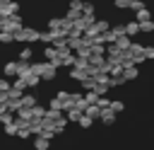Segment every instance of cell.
Here are the masks:
<instances>
[{
    "instance_id": "1",
    "label": "cell",
    "mask_w": 154,
    "mask_h": 150,
    "mask_svg": "<svg viewBox=\"0 0 154 150\" xmlns=\"http://www.w3.org/2000/svg\"><path fill=\"white\" fill-rule=\"evenodd\" d=\"M12 39L14 41H22V44H34V41H38V31L31 29V27H19L12 34Z\"/></svg>"
},
{
    "instance_id": "2",
    "label": "cell",
    "mask_w": 154,
    "mask_h": 150,
    "mask_svg": "<svg viewBox=\"0 0 154 150\" xmlns=\"http://www.w3.org/2000/svg\"><path fill=\"white\" fill-rule=\"evenodd\" d=\"M19 27H22L19 15H7V17H2V19H0V31H10V34H14Z\"/></svg>"
},
{
    "instance_id": "3",
    "label": "cell",
    "mask_w": 154,
    "mask_h": 150,
    "mask_svg": "<svg viewBox=\"0 0 154 150\" xmlns=\"http://www.w3.org/2000/svg\"><path fill=\"white\" fill-rule=\"evenodd\" d=\"M55 75H58V68H55L53 63H48V60H46V63H43V70H41V75H38V77H41V80H53Z\"/></svg>"
},
{
    "instance_id": "4",
    "label": "cell",
    "mask_w": 154,
    "mask_h": 150,
    "mask_svg": "<svg viewBox=\"0 0 154 150\" xmlns=\"http://www.w3.org/2000/svg\"><path fill=\"white\" fill-rule=\"evenodd\" d=\"M120 75H123V80H125V82H130V80H137V75H140V70H137L135 65H125Z\"/></svg>"
},
{
    "instance_id": "5",
    "label": "cell",
    "mask_w": 154,
    "mask_h": 150,
    "mask_svg": "<svg viewBox=\"0 0 154 150\" xmlns=\"http://www.w3.org/2000/svg\"><path fill=\"white\" fill-rule=\"evenodd\" d=\"M99 119H101V123H106V126H111V123L116 121V114H113L111 109H101V111H99Z\"/></svg>"
},
{
    "instance_id": "6",
    "label": "cell",
    "mask_w": 154,
    "mask_h": 150,
    "mask_svg": "<svg viewBox=\"0 0 154 150\" xmlns=\"http://www.w3.org/2000/svg\"><path fill=\"white\" fill-rule=\"evenodd\" d=\"M123 29H125V36H130V39L140 34V24L137 22H128V24H123Z\"/></svg>"
},
{
    "instance_id": "7",
    "label": "cell",
    "mask_w": 154,
    "mask_h": 150,
    "mask_svg": "<svg viewBox=\"0 0 154 150\" xmlns=\"http://www.w3.org/2000/svg\"><path fill=\"white\" fill-rule=\"evenodd\" d=\"M19 106H26V109L36 106V97H34V94H22V97H19Z\"/></svg>"
},
{
    "instance_id": "8",
    "label": "cell",
    "mask_w": 154,
    "mask_h": 150,
    "mask_svg": "<svg viewBox=\"0 0 154 150\" xmlns=\"http://www.w3.org/2000/svg\"><path fill=\"white\" fill-rule=\"evenodd\" d=\"M99 111H101V109H99L96 104H87V109H84V116H89L91 121H96V119H99Z\"/></svg>"
},
{
    "instance_id": "9",
    "label": "cell",
    "mask_w": 154,
    "mask_h": 150,
    "mask_svg": "<svg viewBox=\"0 0 154 150\" xmlns=\"http://www.w3.org/2000/svg\"><path fill=\"white\" fill-rule=\"evenodd\" d=\"M17 77H26L29 75V63H24V60H17V73H14Z\"/></svg>"
},
{
    "instance_id": "10",
    "label": "cell",
    "mask_w": 154,
    "mask_h": 150,
    "mask_svg": "<svg viewBox=\"0 0 154 150\" xmlns=\"http://www.w3.org/2000/svg\"><path fill=\"white\" fill-rule=\"evenodd\" d=\"M70 77H72V80H77V82H82V80L87 77V70H79V68H75V65H72V70H70Z\"/></svg>"
},
{
    "instance_id": "11",
    "label": "cell",
    "mask_w": 154,
    "mask_h": 150,
    "mask_svg": "<svg viewBox=\"0 0 154 150\" xmlns=\"http://www.w3.org/2000/svg\"><path fill=\"white\" fill-rule=\"evenodd\" d=\"M108 90H111V87H108L106 82H94V87H91V92H96L99 97H103V94H106Z\"/></svg>"
},
{
    "instance_id": "12",
    "label": "cell",
    "mask_w": 154,
    "mask_h": 150,
    "mask_svg": "<svg viewBox=\"0 0 154 150\" xmlns=\"http://www.w3.org/2000/svg\"><path fill=\"white\" fill-rule=\"evenodd\" d=\"M34 148H36V150H48V148H51V140H46V138L36 135V140H34Z\"/></svg>"
},
{
    "instance_id": "13",
    "label": "cell",
    "mask_w": 154,
    "mask_h": 150,
    "mask_svg": "<svg viewBox=\"0 0 154 150\" xmlns=\"http://www.w3.org/2000/svg\"><path fill=\"white\" fill-rule=\"evenodd\" d=\"M22 80H24V85H26V87H36V85L41 82V77H38V75H31V73H29L26 77H22Z\"/></svg>"
},
{
    "instance_id": "14",
    "label": "cell",
    "mask_w": 154,
    "mask_h": 150,
    "mask_svg": "<svg viewBox=\"0 0 154 150\" xmlns=\"http://www.w3.org/2000/svg\"><path fill=\"white\" fill-rule=\"evenodd\" d=\"M108 109H111L113 114H120V111L125 109V104H123L120 99H113V102H108Z\"/></svg>"
},
{
    "instance_id": "15",
    "label": "cell",
    "mask_w": 154,
    "mask_h": 150,
    "mask_svg": "<svg viewBox=\"0 0 154 150\" xmlns=\"http://www.w3.org/2000/svg\"><path fill=\"white\" fill-rule=\"evenodd\" d=\"M135 12H137L135 22H144V19H149V10H147V7H140V10H135Z\"/></svg>"
},
{
    "instance_id": "16",
    "label": "cell",
    "mask_w": 154,
    "mask_h": 150,
    "mask_svg": "<svg viewBox=\"0 0 154 150\" xmlns=\"http://www.w3.org/2000/svg\"><path fill=\"white\" fill-rule=\"evenodd\" d=\"M94 27H96V31H99V34H103V31H108V29H111V24H108L106 19H99V22H94Z\"/></svg>"
},
{
    "instance_id": "17",
    "label": "cell",
    "mask_w": 154,
    "mask_h": 150,
    "mask_svg": "<svg viewBox=\"0 0 154 150\" xmlns=\"http://www.w3.org/2000/svg\"><path fill=\"white\" fill-rule=\"evenodd\" d=\"M2 73H5V75H14V73H17V60H10V63H5Z\"/></svg>"
},
{
    "instance_id": "18",
    "label": "cell",
    "mask_w": 154,
    "mask_h": 150,
    "mask_svg": "<svg viewBox=\"0 0 154 150\" xmlns=\"http://www.w3.org/2000/svg\"><path fill=\"white\" fill-rule=\"evenodd\" d=\"M140 24V31H154V22L152 19H144V22H137Z\"/></svg>"
},
{
    "instance_id": "19",
    "label": "cell",
    "mask_w": 154,
    "mask_h": 150,
    "mask_svg": "<svg viewBox=\"0 0 154 150\" xmlns=\"http://www.w3.org/2000/svg\"><path fill=\"white\" fill-rule=\"evenodd\" d=\"M31 53H34V51H31V46H24V48L19 51V60H24V63H26V60L31 58Z\"/></svg>"
},
{
    "instance_id": "20",
    "label": "cell",
    "mask_w": 154,
    "mask_h": 150,
    "mask_svg": "<svg viewBox=\"0 0 154 150\" xmlns=\"http://www.w3.org/2000/svg\"><path fill=\"white\" fill-rule=\"evenodd\" d=\"M43 58H46V60H53V58H58L55 48H53V46H46V48H43Z\"/></svg>"
},
{
    "instance_id": "21",
    "label": "cell",
    "mask_w": 154,
    "mask_h": 150,
    "mask_svg": "<svg viewBox=\"0 0 154 150\" xmlns=\"http://www.w3.org/2000/svg\"><path fill=\"white\" fill-rule=\"evenodd\" d=\"M43 114H46L43 106H31V119H43Z\"/></svg>"
},
{
    "instance_id": "22",
    "label": "cell",
    "mask_w": 154,
    "mask_h": 150,
    "mask_svg": "<svg viewBox=\"0 0 154 150\" xmlns=\"http://www.w3.org/2000/svg\"><path fill=\"white\" fill-rule=\"evenodd\" d=\"M79 116H82V111H77V109H67V116H65V119L77 123V119H79Z\"/></svg>"
},
{
    "instance_id": "23",
    "label": "cell",
    "mask_w": 154,
    "mask_h": 150,
    "mask_svg": "<svg viewBox=\"0 0 154 150\" xmlns=\"http://www.w3.org/2000/svg\"><path fill=\"white\" fill-rule=\"evenodd\" d=\"M77 123H79V126H82V128H89V126H91V123H94V121H91V119H89V116H84V114H82V116H79V119H77Z\"/></svg>"
},
{
    "instance_id": "24",
    "label": "cell",
    "mask_w": 154,
    "mask_h": 150,
    "mask_svg": "<svg viewBox=\"0 0 154 150\" xmlns=\"http://www.w3.org/2000/svg\"><path fill=\"white\" fill-rule=\"evenodd\" d=\"M5 133H7V135H14V133H17V123H14V119H12L10 123H5Z\"/></svg>"
},
{
    "instance_id": "25",
    "label": "cell",
    "mask_w": 154,
    "mask_h": 150,
    "mask_svg": "<svg viewBox=\"0 0 154 150\" xmlns=\"http://www.w3.org/2000/svg\"><path fill=\"white\" fill-rule=\"evenodd\" d=\"M53 99H55L58 104H63V102H67V99H70V92H58V94H55Z\"/></svg>"
},
{
    "instance_id": "26",
    "label": "cell",
    "mask_w": 154,
    "mask_h": 150,
    "mask_svg": "<svg viewBox=\"0 0 154 150\" xmlns=\"http://www.w3.org/2000/svg\"><path fill=\"white\" fill-rule=\"evenodd\" d=\"M60 22H63V19H51V22H48V29H51V31H60Z\"/></svg>"
},
{
    "instance_id": "27",
    "label": "cell",
    "mask_w": 154,
    "mask_h": 150,
    "mask_svg": "<svg viewBox=\"0 0 154 150\" xmlns=\"http://www.w3.org/2000/svg\"><path fill=\"white\" fill-rule=\"evenodd\" d=\"M96 99H99V94H96V92H91V90H89V94L84 97V102H87V104H96Z\"/></svg>"
},
{
    "instance_id": "28",
    "label": "cell",
    "mask_w": 154,
    "mask_h": 150,
    "mask_svg": "<svg viewBox=\"0 0 154 150\" xmlns=\"http://www.w3.org/2000/svg\"><path fill=\"white\" fill-rule=\"evenodd\" d=\"M0 41H2V44H12L14 39H12V34H10V31H0Z\"/></svg>"
},
{
    "instance_id": "29",
    "label": "cell",
    "mask_w": 154,
    "mask_h": 150,
    "mask_svg": "<svg viewBox=\"0 0 154 150\" xmlns=\"http://www.w3.org/2000/svg\"><path fill=\"white\" fill-rule=\"evenodd\" d=\"M82 15H94V5H89V2H82Z\"/></svg>"
},
{
    "instance_id": "30",
    "label": "cell",
    "mask_w": 154,
    "mask_h": 150,
    "mask_svg": "<svg viewBox=\"0 0 154 150\" xmlns=\"http://www.w3.org/2000/svg\"><path fill=\"white\" fill-rule=\"evenodd\" d=\"M96 106H99V109H108V99H106V97H99V99H96Z\"/></svg>"
},
{
    "instance_id": "31",
    "label": "cell",
    "mask_w": 154,
    "mask_h": 150,
    "mask_svg": "<svg viewBox=\"0 0 154 150\" xmlns=\"http://www.w3.org/2000/svg\"><path fill=\"white\" fill-rule=\"evenodd\" d=\"M12 119H14V116H12L10 111H5V114H0V123H10Z\"/></svg>"
},
{
    "instance_id": "32",
    "label": "cell",
    "mask_w": 154,
    "mask_h": 150,
    "mask_svg": "<svg viewBox=\"0 0 154 150\" xmlns=\"http://www.w3.org/2000/svg\"><path fill=\"white\" fill-rule=\"evenodd\" d=\"M10 90V80L7 77H0V92H7Z\"/></svg>"
},
{
    "instance_id": "33",
    "label": "cell",
    "mask_w": 154,
    "mask_h": 150,
    "mask_svg": "<svg viewBox=\"0 0 154 150\" xmlns=\"http://www.w3.org/2000/svg\"><path fill=\"white\" fill-rule=\"evenodd\" d=\"M82 87H84V90H91V87H94V80H91V77H84V80H82Z\"/></svg>"
}]
</instances>
